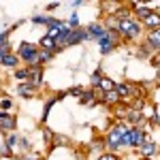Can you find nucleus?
Masks as SVG:
<instances>
[{"label":"nucleus","mask_w":160,"mask_h":160,"mask_svg":"<svg viewBox=\"0 0 160 160\" xmlns=\"http://www.w3.org/2000/svg\"><path fill=\"white\" fill-rule=\"evenodd\" d=\"M0 64H4V66H15L17 64V56H13V53H7L4 58H2V62Z\"/></svg>","instance_id":"obj_14"},{"label":"nucleus","mask_w":160,"mask_h":160,"mask_svg":"<svg viewBox=\"0 0 160 160\" xmlns=\"http://www.w3.org/2000/svg\"><path fill=\"white\" fill-rule=\"evenodd\" d=\"M86 37H88L86 30H73V32H71V37L66 38V43H64V45H77V43H81Z\"/></svg>","instance_id":"obj_7"},{"label":"nucleus","mask_w":160,"mask_h":160,"mask_svg":"<svg viewBox=\"0 0 160 160\" xmlns=\"http://www.w3.org/2000/svg\"><path fill=\"white\" fill-rule=\"evenodd\" d=\"M118 30H120V34H124L126 38H132V37L139 34V24L130 22V19H122V22L118 24Z\"/></svg>","instance_id":"obj_2"},{"label":"nucleus","mask_w":160,"mask_h":160,"mask_svg":"<svg viewBox=\"0 0 160 160\" xmlns=\"http://www.w3.org/2000/svg\"><path fill=\"white\" fill-rule=\"evenodd\" d=\"M17 94H22V96H32V94H34V83H22V86L17 88Z\"/></svg>","instance_id":"obj_12"},{"label":"nucleus","mask_w":160,"mask_h":160,"mask_svg":"<svg viewBox=\"0 0 160 160\" xmlns=\"http://www.w3.org/2000/svg\"><path fill=\"white\" fill-rule=\"evenodd\" d=\"M126 128L124 126H115V128H111L109 130V148L111 149H118V145H122L124 143V137H126Z\"/></svg>","instance_id":"obj_1"},{"label":"nucleus","mask_w":160,"mask_h":160,"mask_svg":"<svg viewBox=\"0 0 160 160\" xmlns=\"http://www.w3.org/2000/svg\"><path fill=\"white\" fill-rule=\"evenodd\" d=\"M98 160H118V156H115V154H102Z\"/></svg>","instance_id":"obj_22"},{"label":"nucleus","mask_w":160,"mask_h":160,"mask_svg":"<svg viewBox=\"0 0 160 160\" xmlns=\"http://www.w3.org/2000/svg\"><path fill=\"white\" fill-rule=\"evenodd\" d=\"M15 143H17V135H11L9 139H7V148L9 149H11V145H15Z\"/></svg>","instance_id":"obj_19"},{"label":"nucleus","mask_w":160,"mask_h":160,"mask_svg":"<svg viewBox=\"0 0 160 160\" xmlns=\"http://www.w3.org/2000/svg\"><path fill=\"white\" fill-rule=\"evenodd\" d=\"M149 49H160V28H156V30H152L149 32Z\"/></svg>","instance_id":"obj_10"},{"label":"nucleus","mask_w":160,"mask_h":160,"mask_svg":"<svg viewBox=\"0 0 160 160\" xmlns=\"http://www.w3.org/2000/svg\"><path fill=\"white\" fill-rule=\"evenodd\" d=\"M17 126V122H15V118L13 115H9V113H4V111H0V128H7V130H13Z\"/></svg>","instance_id":"obj_6"},{"label":"nucleus","mask_w":160,"mask_h":160,"mask_svg":"<svg viewBox=\"0 0 160 160\" xmlns=\"http://www.w3.org/2000/svg\"><path fill=\"white\" fill-rule=\"evenodd\" d=\"M0 107H2V109H9V107H11V100H2Z\"/></svg>","instance_id":"obj_23"},{"label":"nucleus","mask_w":160,"mask_h":160,"mask_svg":"<svg viewBox=\"0 0 160 160\" xmlns=\"http://www.w3.org/2000/svg\"><path fill=\"white\" fill-rule=\"evenodd\" d=\"M81 102H92V92H86V94H81Z\"/></svg>","instance_id":"obj_20"},{"label":"nucleus","mask_w":160,"mask_h":160,"mask_svg":"<svg viewBox=\"0 0 160 160\" xmlns=\"http://www.w3.org/2000/svg\"><path fill=\"white\" fill-rule=\"evenodd\" d=\"M15 77H17V79H26V77H30V73H28V71H17Z\"/></svg>","instance_id":"obj_21"},{"label":"nucleus","mask_w":160,"mask_h":160,"mask_svg":"<svg viewBox=\"0 0 160 160\" xmlns=\"http://www.w3.org/2000/svg\"><path fill=\"white\" fill-rule=\"evenodd\" d=\"M88 30H90V32H88V37H94V38H98V41L105 37L107 32H109V30H107L105 26H98V24H92L90 28H88Z\"/></svg>","instance_id":"obj_8"},{"label":"nucleus","mask_w":160,"mask_h":160,"mask_svg":"<svg viewBox=\"0 0 160 160\" xmlns=\"http://www.w3.org/2000/svg\"><path fill=\"white\" fill-rule=\"evenodd\" d=\"M139 152H141V156L149 158V156H154V154H156V143H143Z\"/></svg>","instance_id":"obj_11"},{"label":"nucleus","mask_w":160,"mask_h":160,"mask_svg":"<svg viewBox=\"0 0 160 160\" xmlns=\"http://www.w3.org/2000/svg\"><path fill=\"white\" fill-rule=\"evenodd\" d=\"M124 143H130V145H143V130H139V128L128 130L126 137H124Z\"/></svg>","instance_id":"obj_5"},{"label":"nucleus","mask_w":160,"mask_h":160,"mask_svg":"<svg viewBox=\"0 0 160 160\" xmlns=\"http://www.w3.org/2000/svg\"><path fill=\"white\" fill-rule=\"evenodd\" d=\"M19 56H22L26 62H37V58H38L37 49H34L30 43H22V45H19Z\"/></svg>","instance_id":"obj_4"},{"label":"nucleus","mask_w":160,"mask_h":160,"mask_svg":"<svg viewBox=\"0 0 160 160\" xmlns=\"http://www.w3.org/2000/svg\"><path fill=\"white\" fill-rule=\"evenodd\" d=\"M32 22H34V24H49L51 17H43V15H38V17H34V19H32Z\"/></svg>","instance_id":"obj_18"},{"label":"nucleus","mask_w":160,"mask_h":160,"mask_svg":"<svg viewBox=\"0 0 160 160\" xmlns=\"http://www.w3.org/2000/svg\"><path fill=\"white\" fill-rule=\"evenodd\" d=\"M158 81H160V73H158Z\"/></svg>","instance_id":"obj_24"},{"label":"nucleus","mask_w":160,"mask_h":160,"mask_svg":"<svg viewBox=\"0 0 160 160\" xmlns=\"http://www.w3.org/2000/svg\"><path fill=\"white\" fill-rule=\"evenodd\" d=\"M118 100H120V94L115 90H111V92L105 94V102H118Z\"/></svg>","instance_id":"obj_15"},{"label":"nucleus","mask_w":160,"mask_h":160,"mask_svg":"<svg viewBox=\"0 0 160 160\" xmlns=\"http://www.w3.org/2000/svg\"><path fill=\"white\" fill-rule=\"evenodd\" d=\"M149 13H152V9H148V7H139V4H137V15H139L141 19H145Z\"/></svg>","instance_id":"obj_16"},{"label":"nucleus","mask_w":160,"mask_h":160,"mask_svg":"<svg viewBox=\"0 0 160 160\" xmlns=\"http://www.w3.org/2000/svg\"><path fill=\"white\" fill-rule=\"evenodd\" d=\"M98 86H102V88H105V90H109V92H111V90H113V83H111L109 79H100V81H98Z\"/></svg>","instance_id":"obj_17"},{"label":"nucleus","mask_w":160,"mask_h":160,"mask_svg":"<svg viewBox=\"0 0 160 160\" xmlns=\"http://www.w3.org/2000/svg\"><path fill=\"white\" fill-rule=\"evenodd\" d=\"M98 47H100L102 53H109V51L115 47V32H113V30H109V32L98 41Z\"/></svg>","instance_id":"obj_3"},{"label":"nucleus","mask_w":160,"mask_h":160,"mask_svg":"<svg viewBox=\"0 0 160 160\" xmlns=\"http://www.w3.org/2000/svg\"><path fill=\"white\" fill-rule=\"evenodd\" d=\"M143 22H145V26H148V28L156 30V28H160V13H154V11H152L148 17L143 19Z\"/></svg>","instance_id":"obj_9"},{"label":"nucleus","mask_w":160,"mask_h":160,"mask_svg":"<svg viewBox=\"0 0 160 160\" xmlns=\"http://www.w3.org/2000/svg\"><path fill=\"white\" fill-rule=\"evenodd\" d=\"M41 45L45 47V51H51L53 47H56V41H53L51 37H43V38H41Z\"/></svg>","instance_id":"obj_13"}]
</instances>
